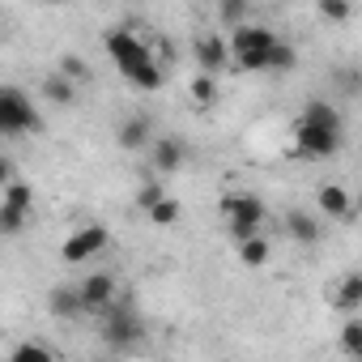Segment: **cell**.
<instances>
[{
	"instance_id": "obj_1",
	"label": "cell",
	"mask_w": 362,
	"mask_h": 362,
	"mask_svg": "<svg viewBox=\"0 0 362 362\" xmlns=\"http://www.w3.org/2000/svg\"><path fill=\"white\" fill-rule=\"evenodd\" d=\"M226 47H230V64L243 73H286L298 60L290 43H281L269 26H252V22L230 26Z\"/></svg>"
},
{
	"instance_id": "obj_2",
	"label": "cell",
	"mask_w": 362,
	"mask_h": 362,
	"mask_svg": "<svg viewBox=\"0 0 362 362\" xmlns=\"http://www.w3.org/2000/svg\"><path fill=\"white\" fill-rule=\"evenodd\" d=\"M341 141H345L341 111L324 98H311L303 107V115L294 119V153L303 162H324V158L341 153Z\"/></svg>"
},
{
	"instance_id": "obj_3",
	"label": "cell",
	"mask_w": 362,
	"mask_h": 362,
	"mask_svg": "<svg viewBox=\"0 0 362 362\" xmlns=\"http://www.w3.org/2000/svg\"><path fill=\"white\" fill-rule=\"evenodd\" d=\"M107 56H111V64L119 69V77H124V81H132L136 90H162L166 73L158 69L153 47H149L136 30L115 26V30L107 35Z\"/></svg>"
},
{
	"instance_id": "obj_4",
	"label": "cell",
	"mask_w": 362,
	"mask_h": 362,
	"mask_svg": "<svg viewBox=\"0 0 362 362\" xmlns=\"http://www.w3.org/2000/svg\"><path fill=\"white\" fill-rule=\"evenodd\" d=\"M43 132V111L35 98L18 86H0V136H39Z\"/></svg>"
},
{
	"instance_id": "obj_5",
	"label": "cell",
	"mask_w": 362,
	"mask_h": 362,
	"mask_svg": "<svg viewBox=\"0 0 362 362\" xmlns=\"http://www.w3.org/2000/svg\"><path fill=\"white\" fill-rule=\"evenodd\" d=\"M222 222H226V235L239 243V239H247V235H260V226H264V201L260 197H252V192H230V197H222Z\"/></svg>"
},
{
	"instance_id": "obj_6",
	"label": "cell",
	"mask_w": 362,
	"mask_h": 362,
	"mask_svg": "<svg viewBox=\"0 0 362 362\" xmlns=\"http://www.w3.org/2000/svg\"><path fill=\"white\" fill-rule=\"evenodd\" d=\"M107 243H111V230H107L103 222L77 226V230L64 239V247H60V260H64V264H86V260H98V256L107 252Z\"/></svg>"
},
{
	"instance_id": "obj_7",
	"label": "cell",
	"mask_w": 362,
	"mask_h": 362,
	"mask_svg": "<svg viewBox=\"0 0 362 362\" xmlns=\"http://www.w3.org/2000/svg\"><path fill=\"white\" fill-rule=\"evenodd\" d=\"M141 337H145V328H141L136 311L115 298V303L107 307V320H103V341H107L111 349H132Z\"/></svg>"
},
{
	"instance_id": "obj_8",
	"label": "cell",
	"mask_w": 362,
	"mask_h": 362,
	"mask_svg": "<svg viewBox=\"0 0 362 362\" xmlns=\"http://www.w3.org/2000/svg\"><path fill=\"white\" fill-rule=\"evenodd\" d=\"M77 294H81L86 315H90V311H107V307L119 298V281H115V273H90V277L77 286Z\"/></svg>"
},
{
	"instance_id": "obj_9",
	"label": "cell",
	"mask_w": 362,
	"mask_h": 362,
	"mask_svg": "<svg viewBox=\"0 0 362 362\" xmlns=\"http://www.w3.org/2000/svg\"><path fill=\"white\" fill-rule=\"evenodd\" d=\"M149 153H153V170L158 175H170V170H179L188 162L184 136H158V141H149Z\"/></svg>"
},
{
	"instance_id": "obj_10",
	"label": "cell",
	"mask_w": 362,
	"mask_h": 362,
	"mask_svg": "<svg viewBox=\"0 0 362 362\" xmlns=\"http://www.w3.org/2000/svg\"><path fill=\"white\" fill-rule=\"evenodd\" d=\"M197 64H201V73L218 77V73L230 64V47H226V35H201V39H197Z\"/></svg>"
},
{
	"instance_id": "obj_11",
	"label": "cell",
	"mask_w": 362,
	"mask_h": 362,
	"mask_svg": "<svg viewBox=\"0 0 362 362\" xmlns=\"http://www.w3.org/2000/svg\"><path fill=\"white\" fill-rule=\"evenodd\" d=\"M315 201H320V214H324L328 222H345V218L354 214V201H349V192H345L341 184H324Z\"/></svg>"
},
{
	"instance_id": "obj_12",
	"label": "cell",
	"mask_w": 362,
	"mask_h": 362,
	"mask_svg": "<svg viewBox=\"0 0 362 362\" xmlns=\"http://www.w3.org/2000/svg\"><path fill=\"white\" fill-rule=\"evenodd\" d=\"M47 311H52L56 320H77V315H86L77 286H56V290L47 294Z\"/></svg>"
},
{
	"instance_id": "obj_13",
	"label": "cell",
	"mask_w": 362,
	"mask_h": 362,
	"mask_svg": "<svg viewBox=\"0 0 362 362\" xmlns=\"http://www.w3.org/2000/svg\"><path fill=\"white\" fill-rule=\"evenodd\" d=\"M115 141H119V149H145L153 141V128H149L145 115H132V119H124L115 128Z\"/></svg>"
},
{
	"instance_id": "obj_14",
	"label": "cell",
	"mask_w": 362,
	"mask_h": 362,
	"mask_svg": "<svg viewBox=\"0 0 362 362\" xmlns=\"http://www.w3.org/2000/svg\"><path fill=\"white\" fill-rule=\"evenodd\" d=\"M286 230H290V239H298V243H320V235H324V226L311 218V214H303V209H294L290 218H286Z\"/></svg>"
},
{
	"instance_id": "obj_15",
	"label": "cell",
	"mask_w": 362,
	"mask_h": 362,
	"mask_svg": "<svg viewBox=\"0 0 362 362\" xmlns=\"http://www.w3.org/2000/svg\"><path fill=\"white\" fill-rule=\"evenodd\" d=\"M345 315L349 311H362V273H345L341 286H337V298H332Z\"/></svg>"
},
{
	"instance_id": "obj_16",
	"label": "cell",
	"mask_w": 362,
	"mask_h": 362,
	"mask_svg": "<svg viewBox=\"0 0 362 362\" xmlns=\"http://www.w3.org/2000/svg\"><path fill=\"white\" fill-rule=\"evenodd\" d=\"M26 222H30V209H22V205H13V201H0V239L22 235Z\"/></svg>"
},
{
	"instance_id": "obj_17",
	"label": "cell",
	"mask_w": 362,
	"mask_h": 362,
	"mask_svg": "<svg viewBox=\"0 0 362 362\" xmlns=\"http://www.w3.org/2000/svg\"><path fill=\"white\" fill-rule=\"evenodd\" d=\"M145 214H149V222H153V226H162V230H170V226L179 222V214H184V209H179V201H170V197L162 192V197H158V201H153V205H149Z\"/></svg>"
},
{
	"instance_id": "obj_18",
	"label": "cell",
	"mask_w": 362,
	"mask_h": 362,
	"mask_svg": "<svg viewBox=\"0 0 362 362\" xmlns=\"http://www.w3.org/2000/svg\"><path fill=\"white\" fill-rule=\"evenodd\" d=\"M239 260H243L247 269H260V264L269 260V239H264V235H247V239H239Z\"/></svg>"
},
{
	"instance_id": "obj_19",
	"label": "cell",
	"mask_w": 362,
	"mask_h": 362,
	"mask_svg": "<svg viewBox=\"0 0 362 362\" xmlns=\"http://www.w3.org/2000/svg\"><path fill=\"white\" fill-rule=\"evenodd\" d=\"M43 94H47L52 103H60V107H64V103H73V98H77V81H69L64 73H56V77H47V81H43Z\"/></svg>"
},
{
	"instance_id": "obj_20",
	"label": "cell",
	"mask_w": 362,
	"mask_h": 362,
	"mask_svg": "<svg viewBox=\"0 0 362 362\" xmlns=\"http://www.w3.org/2000/svg\"><path fill=\"white\" fill-rule=\"evenodd\" d=\"M341 345H345V354H362V315L358 311H349L345 315V328H341Z\"/></svg>"
},
{
	"instance_id": "obj_21",
	"label": "cell",
	"mask_w": 362,
	"mask_h": 362,
	"mask_svg": "<svg viewBox=\"0 0 362 362\" xmlns=\"http://www.w3.org/2000/svg\"><path fill=\"white\" fill-rule=\"evenodd\" d=\"M315 9H320V18H324V22H332V26L349 22V13H354L349 0H315Z\"/></svg>"
},
{
	"instance_id": "obj_22",
	"label": "cell",
	"mask_w": 362,
	"mask_h": 362,
	"mask_svg": "<svg viewBox=\"0 0 362 362\" xmlns=\"http://www.w3.org/2000/svg\"><path fill=\"white\" fill-rule=\"evenodd\" d=\"M192 103H197V107H214V103H218V77L201 73V77L192 81Z\"/></svg>"
},
{
	"instance_id": "obj_23",
	"label": "cell",
	"mask_w": 362,
	"mask_h": 362,
	"mask_svg": "<svg viewBox=\"0 0 362 362\" xmlns=\"http://www.w3.org/2000/svg\"><path fill=\"white\" fill-rule=\"evenodd\" d=\"M218 18H222L226 26L247 22V0H218Z\"/></svg>"
},
{
	"instance_id": "obj_24",
	"label": "cell",
	"mask_w": 362,
	"mask_h": 362,
	"mask_svg": "<svg viewBox=\"0 0 362 362\" xmlns=\"http://www.w3.org/2000/svg\"><path fill=\"white\" fill-rule=\"evenodd\" d=\"M13 358H18V362H47V358H52V349H47V345H18V349H13Z\"/></svg>"
},
{
	"instance_id": "obj_25",
	"label": "cell",
	"mask_w": 362,
	"mask_h": 362,
	"mask_svg": "<svg viewBox=\"0 0 362 362\" xmlns=\"http://www.w3.org/2000/svg\"><path fill=\"white\" fill-rule=\"evenodd\" d=\"M60 73H64L69 81H86V77H90V69H86L77 56H64V60H60Z\"/></svg>"
},
{
	"instance_id": "obj_26",
	"label": "cell",
	"mask_w": 362,
	"mask_h": 362,
	"mask_svg": "<svg viewBox=\"0 0 362 362\" xmlns=\"http://www.w3.org/2000/svg\"><path fill=\"white\" fill-rule=\"evenodd\" d=\"M158 197H162V188H158V184H145V188H141V197H136V205H141V209H149Z\"/></svg>"
},
{
	"instance_id": "obj_27",
	"label": "cell",
	"mask_w": 362,
	"mask_h": 362,
	"mask_svg": "<svg viewBox=\"0 0 362 362\" xmlns=\"http://www.w3.org/2000/svg\"><path fill=\"white\" fill-rule=\"evenodd\" d=\"M9 179H18V175H13V162H9L5 153H0V188H5V184H9Z\"/></svg>"
},
{
	"instance_id": "obj_28",
	"label": "cell",
	"mask_w": 362,
	"mask_h": 362,
	"mask_svg": "<svg viewBox=\"0 0 362 362\" xmlns=\"http://www.w3.org/2000/svg\"><path fill=\"white\" fill-rule=\"evenodd\" d=\"M47 5H52V0H47Z\"/></svg>"
}]
</instances>
